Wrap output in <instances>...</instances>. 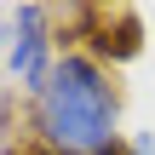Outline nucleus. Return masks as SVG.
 Listing matches in <instances>:
<instances>
[{
  "label": "nucleus",
  "instance_id": "1",
  "mask_svg": "<svg viewBox=\"0 0 155 155\" xmlns=\"http://www.w3.org/2000/svg\"><path fill=\"white\" fill-rule=\"evenodd\" d=\"M29 132L46 155H121V86L109 63L63 46L40 92H29Z\"/></svg>",
  "mask_w": 155,
  "mask_h": 155
},
{
  "label": "nucleus",
  "instance_id": "4",
  "mask_svg": "<svg viewBox=\"0 0 155 155\" xmlns=\"http://www.w3.org/2000/svg\"><path fill=\"white\" fill-rule=\"evenodd\" d=\"M17 155H46V150H17Z\"/></svg>",
  "mask_w": 155,
  "mask_h": 155
},
{
  "label": "nucleus",
  "instance_id": "2",
  "mask_svg": "<svg viewBox=\"0 0 155 155\" xmlns=\"http://www.w3.org/2000/svg\"><path fill=\"white\" fill-rule=\"evenodd\" d=\"M0 63L12 69V81H17L23 92H40V81H46L52 63H58L52 12H46V6H17V12H12V35H6V58H0Z\"/></svg>",
  "mask_w": 155,
  "mask_h": 155
},
{
  "label": "nucleus",
  "instance_id": "3",
  "mask_svg": "<svg viewBox=\"0 0 155 155\" xmlns=\"http://www.w3.org/2000/svg\"><path fill=\"white\" fill-rule=\"evenodd\" d=\"M121 155H155V138H132V144H121Z\"/></svg>",
  "mask_w": 155,
  "mask_h": 155
},
{
  "label": "nucleus",
  "instance_id": "5",
  "mask_svg": "<svg viewBox=\"0 0 155 155\" xmlns=\"http://www.w3.org/2000/svg\"><path fill=\"white\" fill-rule=\"evenodd\" d=\"M0 58H6V35H0Z\"/></svg>",
  "mask_w": 155,
  "mask_h": 155
}]
</instances>
